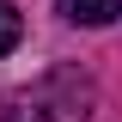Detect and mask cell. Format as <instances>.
I'll use <instances>...</instances> for the list:
<instances>
[{
  "label": "cell",
  "mask_w": 122,
  "mask_h": 122,
  "mask_svg": "<svg viewBox=\"0 0 122 122\" xmlns=\"http://www.w3.org/2000/svg\"><path fill=\"white\" fill-rule=\"evenodd\" d=\"M92 110H98V79L61 61V67H43L30 86H18L0 122H92Z\"/></svg>",
  "instance_id": "1"
},
{
  "label": "cell",
  "mask_w": 122,
  "mask_h": 122,
  "mask_svg": "<svg viewBox=\"0 0 122 122\" xmlns=\"http://www.w3.org/2000/svg\"><path fill=\"white\" fill-rule=\"evenodd\" d=\"M18 43H25V18H18L12 0H0V55H12Z\"/></svg>",
  "instance_id": "3"
},
{
  "label": "cell",
  "mask_w": 122,
  "mask_h": 122,
  "mask_svg": "<svg viewBox=\"0 0 122 122\" xmlns=\"http://www.w3.org/2000/svg\"><path fill=\"white\" fill-rule=\"evenodd\" d=\"M55 6H61L67 25H92V30H104V25L122 18V0H55Z\"/></svg>",
  "instance_id": "2"
}]
</instances>
